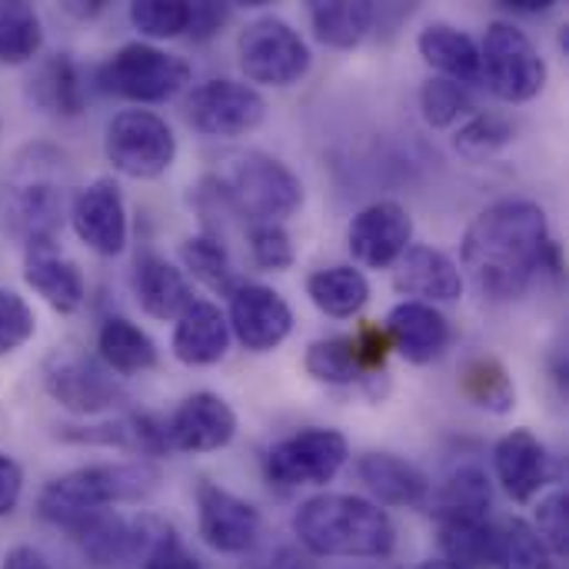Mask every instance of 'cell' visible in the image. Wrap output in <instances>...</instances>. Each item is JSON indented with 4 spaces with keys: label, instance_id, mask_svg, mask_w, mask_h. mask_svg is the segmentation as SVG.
Returning a JSON list of instances; mask_svg holds the SVG:
<instances>
[{
    "label": "cell",
    "instance_id": "1",
    "mask_svg": "<svg viewBox=\"0 0 569 569\" xmlns=\"http://www.w3.org/2000/svg\"><path fill=\"white\" fill-rule=\"evenodd\" d=\"M463 270L487 300H517L537 273L560 270V247L550 237L547 210L510 197L490 203L463 233Z\"/></svg>",
    "mask_w": 569,
    "mask_h": 569
},
{
    "label": "cell",
    "instance_id": "2",
    "mask_svg": "<svg viewBox=\"0 0 569 569\" xmlns=\"http://www.w3.org/2000/svg\"><path fill=\"white\" fill-rule=\"evenodd\" d=\"M293 537L313 557L383 560L397 547V527L383 507L353 493H320L297 507Z\"/></svg>",
    "mask_w": 569,
    "mask_h": 569
},
{
    "label": "cell",
    "instance_id": "3",
    "mask_svg": "<svg viewBox=\"0 0 569 569\" xmlns=\"http://www.w3.org/2000/svg\"><path fill=\"white\" fill-rule=\"evenodd\" d=\"M160 483V470L147 460L133 463H90L77 467L70 473L53 477L40 497L37 513L40 520L70 530L90 513L110 510L117 503H140L147 500Z\"/></svg>",
    "mask_w": 569,
    "mask_h": 569
},
{
    "label": "cell",
    "instance_id": "4",
    "mask_svg": "<svg viewBox=\"0 0 569 569\" xmlns=\"http://www.w3.org/2000/svg\"><path fill=\"white\" fill-rule=\"evenodd\" d=\"M3 220L23 243H57L60 213H63V157L47 147H27L0 190Z\"/></svg>",
    "mask_w": 569,
    "mask_h": 569
},
{
    "label": "cell",
    "instance_id": "5",
    "mask_svg": "<svg viewBox=\"0 0 569 569\" xmlns=\"http://www.w3.org/2000/svg\"><path fill=\"white\" fill-rule=\"evenodd\" d=\"M220 197L230 210L250 217L253 223H280L293 217L303 203L300 177L277 157L250 150L233 160L223 180H217Z\"/></svg>",
    "mask_w": 569,
    "mask_h": 569
},
{
    "label": "cell",
    "instance_id": "6",
    "mask_svg": "<svg viewBox=\"0 0 569 569\" xmlns=\"http://www.w3.org/2000/svg\"><path fill=\"white\" fill-rule=\"evenodd\" d=\"M187 80H190V63L183 57L140 40L110 53L93 73L100 93L130 103H163L173 93H180Z\"/></svg>",
    "mask_w": 569,
    "mask_h": 569
},
{
    "label": "cell",
    "instance_id": "7",
    "mask_svg": "<svg viewBox=\"0 0 569 569\" xmlns=\"http://www.w3.org/2000/svg\"><path fill=\"white\" fill-rule=\"evenodd\" d=\"M480 80L507 103H527L547 87V60L510 20H493L480 43Z\"/></svg>",
    "mask_w": 569,
    "mask_h": 569
},
{
    "label": "cell",
    "instance_id": "8",
    "mask_svg": "<svg viewBox=\"0 0 569 569\" xmlns=\"http://www.w3.org/2000/svg\"><path fill=\"white\" fill-rule=\"evenodd\" d=\"M103 153L117 173L133 180H157L177 160V137L153 110H120L107 123Z\"/></svg>",
    "mask_w": 569,
    "mask_h": 569
},
{
    "label": "cell",
    "instance_id": "9",
    "mask_svg": "<svg viewBox=\"0 0 569 569\" xmlns=\"http://www.w3.org/2000/svg\"><path fill=\"white\" fill-rule=\"evenodd\" d=\"M347 457L350 443L340 430L307 427L277 440L263 457V470L277 487H327L347 467Z\"/></svg>",
    "mask_w": 569,
    "mask_h": 569
},
{
    "label": "cell",
    "instance_id": "10",
    "mask_svg": "<svg viewBox=\"0 0 569 569\" xmlns=\"http://www.w3.org/2000/svg\"><path fill=\"white\" fill-rule=\"evenodd\" d=\"M237 53L247 80L263 87H290L310 70L307 40L280 17H260L237 37Z\"/></svg>",
    "mask_w": 569,
    "mask_h": 569
},
{
    "label": "cell",
    "instance_id": "11",
    "mask_svg": "<svg viewBox=\"0 0 569 569\" xmlns=\"http://www.w3.org/2000/svg\"><path fill=\"white\" fill-rule=\"evenodd\" d=\"M43 390L53 403L80 417H97L127 403V390L120 387V380L100 360L73 350H57L47 357Z\"/></svg>",
    "mask_w": 569,
    "mask_h": 569
},
{
    "label": "cell",
    "instance_id": "12",
    "mask_svg": "<svg viewBox=\"0 0 569 569\" xmlns=\"http://www.w3.org/2000/svg\"><path fill=\"white\" fill-rule=\"evenodd\" d=\"M267 117V100L257 87L240 80H207L187 97V120L203 137H243Z\"/></svg>",
    "mask_w": 569,
    "mask_h": 569
},
{
    "label": "cell",
    "instance_id": "13",
    "mask_svg": "<svg viewBox=\"0 0 569 569\" xmlns=\"http://www.w3.org/2000/svg\"><path fill=\"white\" fill-rule=\"evenodd\" d=\"M260 527V510L243 497L210 480L197 487V530L210 550L223 557H240L257 543Z\"/></svg>",
    "mask_w": 569,
    "mask_h": 569
},
{
    "label": "cell",
    "instance_id": "14",
    "mask_svg": "<svg viewBox=\"0 0 569 569\" xmlns=\"http://www.w3.org/2000/svg\"><path fill=\"white\" fill-rule=\"evenodd\" d=\"M413 243V217L397 200H377L363 207L347 230V247L353 260H360L370 270L397 267V260Z\"/></svg>",
    "mask_w": 569,
    "mask_h": 569
},
{
    "label": "cell",
    "instance_id": "15",
    "mask_svg": "<svg viewBox=\"0 0 569 569\" xmlns=\"http://www.w3.org/2000/svg\"><path fill=\"white\" fill-rule=\"evenodd\" d=\"M70 227L100 257H117L127 247L130 223H127V203L120 187L110 177H100L73 193L70 203Z\"/></svg>",
    "mask_w": 569,
    "mask_h": 569
},
{
    "label": "cell",
    "instance_id": "16",
    "mask_svg": "<svg viewBox=\"0 0 569 569\" xmlns=\"http://www.w3.org/2000/svg\"><path fill=\"white\" fill-rule=\"evenodd\" d=\"M163 433L170 453H217L237 437V413L220 393L200 390L167 417Z\"/></svg>",
    "mask_w": 569,
    "mask_h": 569
},
{
    "label": "cell",
    "instance_id": "17",
    "mask_svg": "<svg viewBox=\"0 0 569 569\" xmlns=\"http://www.w3.org/2000/svg\"><path fill=\"white\" fill-rule=\"evenodd\" d=\"M227 323L250 353H270L290 337L293 310L273 287L237 283V290L230 293Z\"/></svg>",
    "mask_w": 569,
    "mask_h": 569
},
{
    "label": "cell",
    "instance_id": "18",
    "mask_svg": "<svg viewBox=\"0 0 569 569\" xmlns=\"http://www.w3.org/2000/svg\"><path fill=\"white\" fill-rule=\"evenodd\" d=\"M493 470H497V480H500V487L507 490V497L513 503L537 500L540 490H547L550 480H553L550 450L527 427L510 430L507 437H500V443L493 450Z\"/></svg>",
    "mask_w": 569,
    "mask_h": 569
},
{
    "label": "cell",
    "instance_id": "19",
    "mask_svg": "<svg viewBox=\"0 0 569 569\" xmlns=\"http://www.w3.org/2000/svg\"><path fill=\"white\" fill-rule=\"evenodd\" d=\"M383 333L390 340V347L407 360V363H433L443 357V350L453 340V327L450 320L433 307V303H420V300H403L387 313Z\"/></svg>",
    "mask_w": 569,
    "mask_h": 569
},
{
    "label": "cell",
    "instance_id": "20",
    "mask_svg": "<svg viewBox=\"0 0 569 569\" xmlns=\"http://www.w3.org/2000/svg\"><path fill=\"white\" fill-rule=\"evenodd\" d=\"M393 287L397 293L417 297L420 303H453L463 297V273L443 250L410 247L397 260Z\"/></svg>",
    "mask_w": 569,
    "mask_h": 569
},
{
    "label": "cell",
    "instance_id": "21",
    "mask_svg": "<svg viewBox=\"0 0 569 569\" xmlns=\"http://www.w3.org/2000/svg\"><path fill=\"white\" fill-rule=\"evenodd\" d=\"M360 483L377 497V507L397 510H423L430 503V480L420 467L393 453H367L357 463Z\"/></svg>",
    "mask_w": 569,
    "mask_h": 569
},
{
    "label": "cell",
    "instance_id": "22",
    "mask_svg": "<svg viewBox=\"0 0 569 569\" xmlns=\"http://www.w3.org/2000/svg\"><path fill=\"white\" fill-rule=\"evenodd\" d=\"M230 350L227 313L210 300H193L173 327V357L187 367H213Z\"/></svg>",
    "mask_w": 569,
    "mask_h": 569
},
{
    "label": "cell",
    "instance_id": "23",
    "mask_svg": "<svg viewBox=\"0 0 569 569\" xmlns=\"http://www.w3.org/2000/svg\"><path fill=\"white\" fill-rule=\"evenodd\" d=\"M23 280L50 303L57 313H77L87 300L83 273L67 260L57 243H30L23 257Z\"/></svg>",
    "mask_w": 569,
    "mask_h": 569
},
{
    "label": "cell",
    "instance_id": "24",
    "mask_svg": "<svg viewBox=\"0 0 569 569\" xmlns=\"http://www.w3.org/2000/svg\"><path fill=\"white\" fill-rule=\"evenodd\" d=\"M133 293L147 317L177 320L193 303V287L183 270L157 253H143L133 267Z\"/></svg>",
    "mask_w": 569,
    "mask_h": 569
},
{
    "label": "cell",
    "instance_id": "25",
    "mask_svg": "<svg viewBox=\"0 0 569 569\" xmlns=\"http://www.w3.org/2000/svg\"><path fill=\"white\" fill-rule=\"evenodd\" d=\"M67 533L73 537V543L93 567H123V563H133V557H137V523L113 510L90 513Z\"/></svg>",
    "mask_w": 569,
    "mask_h": 569
},
{
    "label": "cell",
    "instance_id": "26",
    "mask_svg": "<svg viewBox=\"0 0 569 569\" xmlns=\"http://www.w3.org/2000/svg\"><path fill=\"white\" fill-rule=\"evenodd\" d=\"M417 50L433 70H440V77L463 87L480 83V43L467 30L453 23H430L420 30Z\"/></svg>",
    "mask_w": 569,
    "mask_h": 569
},
{
    "label": "cell",
    "instance_id": "27",
    "mask_svg": "<svg viewBox=\"0 0 569 569\" xmlns=\"http://www.w3.org/2000/svg\"><path fill=\"white\" fill-rule=\"evenodd\" d=\"M97 350H100V363L120 377H137L160 363V350L153 337L137 323H130L127 317H107L100 323Z\"/></svg>",
    "mask_w": 569,
    "mask_h": 569
},
{
    "label": "cell",
    "instance_id": "28",
    "mask_svg": "<svg viewBox=\"0 0 569 569\" xmlns=\"http://www.w3.org/2000/svg\"><path fill=\"white\" fill-rule=\"evenodd\" d=\"M307 297L313 300V307L333 320H350L357 317L367 300H370V280L363 277V270L357 267H323L317 273L307 277Z\"/></svg>",
    "mask_w": 569,
    "mask_h": 569
},
{
    "label": "cell",
    "instance_id": "29",
    "mask_svg": "<svg viewBox=\"0 0 569 569\" xmlns=\"http://www.w3.org/2000/svg\"><path fill=\"white\" fill-rule=\"evenodd\" d=\"M307 13L313 23V37L337 50L357 47L377 20V7L370 0H313Z\"/></svg>",
    "mask_w": 569,
    "mask_h": 569
},
{
    "label": "cell",
    "instance_id": "30",
    "mask_svg": "<svg viewBox=\"0 0 569 569\" xmlns=\"http://www.w3.org/2000/svg\"><path fill=\"white\" fill-rule=\"evenodd\" d=\"M490 503H493V493H490L487 473L480 467H460L433 493V517L437 523L490 520Z\"/></svg>",
    "mask_w": 569,
    "mask_h": 569
},
{
    "label": "cell",
    "instance_id": "31",
    "mask_svg": "<svg viewBox=\"0 0 569 569\" xmlns=\"http://www.w3.org/2000/svg\"><path fill=\"white\" fill-rule=\"evenodd\" d=\"M460 393L473 407H480L493 417H507L517 407V387H513L510 370L497 357H487V353L470 357L460 367Z\"/></svg>",
    "mask_w": 569,
    "mask_h": 569
},
{
    "label": "cell",
    "instance_id": "32",
    "mask_svg": "<svg viewBox=\"0 0 569 569\" xmlns=\"http://www.w3.org/2000/svg\"><path fill=\"white\" fill-rule=\"evenodd\" d=\"M30 97L40 110L47 113H57V117H77L83 110V100H87V87H83V77H80V67L67 57V53H57L50 57L37 77L30 80Z\"/></svg>",
    "mask_w": 569,
    "mask_h": 569
},
{
    "label": "cell",
    "instance_id": "33",
    "mask_svg": "<svg viewBox=\"0 0 569 569\" xmlns=\"http://www.w3.org/2000/svg\"><path fill=\"white\" fill-rule=\"evenodd\" d=\"M137 557L140 569H207V563L183 543L173 523L160 517H137Z\"/></svg>",
    "mask_w": 569,
    "mask_h": 569
},
{
    "label": "cell",
    "instance_id": "34",
    "mask_svg": "<svg viewBox=\"0 0 569 569\" xmlns=\"http://www.w3.org/2000/svg\"><path fill=\"white\" fill-rule=\"evenodd\" d=\"M43 43V23L33 3L0 0V63L20 67L37 57Z\"/></svg>",
    "mask_w": 569,
    "mask_h": 569
},
{
    "label": "cell",
    "instance_id": "35",
    "mask_svg": "<svg viewBox=\"0 0 569 569\" xmlns=\"http://www.w3.org/2000/svg\"><path fill=\"white\" fill-rule=\"evenodd\" d=\"M440 547L450 563L463 569H487L497 563V523L453 520L440 523Z\"/></svg>",
    "mask_w": 569,
    "mask_h": 569
},
{
    "label": "cell",
    "instance_id": "36",
    "mask_svg": "<svg viewBox=\"0 0 569 569\" xmlns=\"http://www.w3.org/2000/svg\"><path fill=\"white\" fill-rule=\"evenodd\" d=\"M180 260L193 273V280H200L207 290L223 293V297H230L237 290V273H233L230 253L217 237H210V233L187 237L180 243Z\"/></svg>",
    "mask_w": 569,
    "mask_h": 569
},
{
    "label": "cell",
    "instance_id": "37",
    "mask_svg": "<svg viewBox=\"0 0 569 569\" xmlns=\"http://www.w3.org/2000/svg\"><path fill=\"white\" fill-rule=\"evenodd\" d=\"M303 367H307V373L317 383H327V387H353V383H363V370L357 363V353H353L350 337H323V340H313L307 347Z\"/></svg>",
    "mask_w": 569,
    "mask_h": 569
},
{
    "label": "cell",
    "instance_id": "38",
    "mask_svg": "<svg viewBox=\"0 0 569 569\" xmlns=\"http://www.w3.org/2000/svg\"><path fill=\"white\" fill-rule=\"evenodd\" d=\"M500 569H553V557L537 537L533 523L510 517L497 523V563Z\"/></svg>",
    "mask_w": 569,
    "mask_h": 569
},
{
    "label": "cell",
    "instance_id": "39",
    "mask_svg": "<svg viewBox=\"0 0 569 569\" xmlns=\"http://www.w3.org/2000/svg\"><path fill=\"white\" fill-rule=\"evenodd\" d=\"M420 110L433 130H447L463 117H473V97L463 83L447 77H430L420 87Z\"/></svg>",
    "mask_w": 569,
    "mask_h": 569
},
{
    "label": "cell",
    "instance_id": "40",
    "mask_svg": "<svg viewBox=\"0 0 569 569\" xmlns=\"http://www.w3.org/2000/svg\"><path fill=\"white\" fill-rule=\"evenodd\" d=\"M513 143V123L500 113H473L453 137V147L467 160H487Z\"/></svg>",
    "mask_w": 569,
    "mask_h": 569
},
{
    "label": "cell",
    "instance_id": "41",
    "mask_svg": "<svg viewBox=\"0 0 569 569\" xmlns=\"http://www.w3.org/2000/svg\"><path fill=\"white\" fill-rule=\"evenodd\" d=\"M130 23L143 37H153V40L183 37L190 27V3H183V0H133Z\"/></svg>",
    "mask_w": 569,
    "mask_h": 569
},
{
    "label": "cell",
    "instance_id": "42",
    "mask_svg": "<svg viewBox=\"0 0 569 569\" xmlns=\"http://www.w3.org/2000/svg\"><path fill=\"white\" fill-rule=\"evenodd\" d=\"M247 243H250V257L260 270L280 273V270H290L297 260L293 240L280 223H253L247 233Z\"/></svg>",
    "mask_w": 569,
    "mask_h": 569
},
{
    "label": "cell",
    "instance_id": "43",
    "mask_svg": "<svg viewBox=\"0 0 569 569\" xmlns=\"http://www.w3.org/2000/svg\"><path fill=\"white\" fill-rule=\"evenodd\" d=\"M537 537L543 540V547L550 550V557L563 560L569 550V497L567 490H550L540 503H537V523H533Z\"/></svg>",
    "mask_w": 569,
    "mask_h": 569
},
{
    "label": "cell",
    "instance_id": "44",
    "mask_svg": "<svg viewBox=\"0 0 569 569\" xmlns=\"http://www.w3.org/2000/svg\"><path fill=\"white\" fill-rule=\"evenodd\" d=\"M37 333V317L17 290L0 287V357L20 350Z\"/></svg>",
    "mask_w": 569,
    "mask_h": 569
},
{
    "label": "cell",
    "instance_id": "45",
    "mask_svg": "<svg viewBox=\"0 0 569 569\" xmlns=\"http://www.w3.org/2000/svg\"><path fill=\"white\" fill-rule=\"evenodd\" d=\"M350 343H353L357 363L363 370V380H370V377L387 370V357H390L393 347H390V340H387L380 323H360V330L350 337Z\"/></svg>",
    "mask_w": 569,
    "mask_h": 569
},
{
    "label": "cell",
    "instance_id": "46",
    "mask_svg": "<svg viewBox=\"0 0 569 569\" xmlns=\"http://www.w3.org/2000/svg\"><path fill=\"white\" fill-rule=\"evenodd\" d=\"M227 3H213V0H200V3H190V27H187V37L193 40H210L223 23H227Z\"/></svg>",
    "mask_w": 569,
    "mask_h": 569
},
{
    "label": "cell",
    "instance_id": "47",
    "mask_svg": "<svg viewBox=\"0 0 569 569\" xmlns=\"http://www.w3.org/2000/svg\"><path fill=\"white\" fill-rule=\"evenodd\" d=\"M23 497V470L13 457L0 453V517H10Z\"/></svg>",
    "mask_w": 569,
    "mask_h": 569
},
{
    "label": "cell",
    "instance_id": "48",
    "mask_svg": "<svg viewBox=\"0 0 569 569\" xmlns=\"http://www.w3.org/2000/svg\"><path fill=\"white\" fill-rule=\"evenodd\" d=\"M243 569H317V563L310 557H303L300 550H293V547H277V550H270L267 557L253 560L250 567Z\"/></svg>",
    "mask_w": 569,
    "mask_h": 569
},
{
    "label": "cell",
    "instance_id": "49",
    "mask_svg": "<svg viewBox=\"0 0 569 569\" xmlns=\"http://www.w3.org/2000/svg\"><path fill=\"white\" fill-rule=\"evenodd\" d=\"M3 569H53L47 560H43V553H37L33 547H13L10 553H7V560H3Z\"/></svg>",
    "mask_w": 569,
    "mask_h": 569
},
{
    "label": "cell",
    "instance_id": "50",
    "mask_svg": "<svg viewBox=\"0 0 569 569\" xmlns=\"http://www.w3.org/2000/svg\"><path fill=\"white\" fill-rule=\"evenodd\" d=\"M553 3L557 0H510L503 7L513 10V13H547V10H553Z\"/></svg>",
    "mask_w": 569,
    "mask_h": 569
},
{
    "label": "cell",
    "instance_id": "51",
    "mask_svg": "<svg viewBox=\"0 0 569 569\" xmlns=\"http://www.w3.org/2000/svg\"><path fill=\"white\" fill-rule=\"evenodd\" d=\"M103 7H107L103 0H90V3H83V0H70V3H63V10H67V13H73V17H80V20L97 17Z\"/></svg>",
    "mask_w": 569,
    "mask_h": 569
},
{
    "label": "cell",
    "instance_id": "52",
    "mask_svg": "<svg viewBox=\"0 0 569 569\" xmlns=\"http://www.w3.org/2000/svg\"><path fill=\"white\" fill-rule=\"evenodd\" d=\"M413 569H463V567H457V563H450L447 557H440V560H423L420 567H413Z\"/></svg>",
    "mask_w": 569,
    "mask_h": 569
}]
</instances>
